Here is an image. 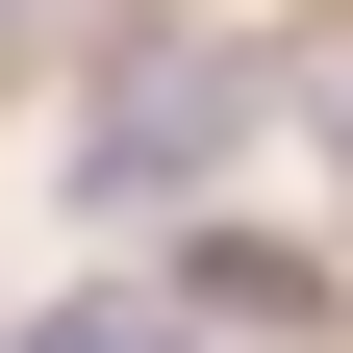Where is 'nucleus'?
Segmentation results:
<instances>
[{
  "instance_id": "3",
  "label": "nucleus",
  "mask_w": 353,
  "mask_h": 353,
  "mask_svg": "<svg viewBox=\"0 0 353 353\" xmlns=\"http://www.w3.org/2000/svg\"><path fill=\"white\" fill-rule=\"evenodd\" d=\"M26 353H176V303H51Z\"/></svg>"
},
{
  "instance_id": "2",
  "label": "nucleus",
  "mask_w": 353,
  "mask_h": 353,
  "mask_svg": "<svg viewBox=\"0 0 353 353\" xmlns=\"http://www.w3.org/2000/svg\"><path fill=\"white\" fill-rule=\"evenodd\" d=\"M176 328H328V278H303L278 228H202L176 252Z\"/></svg>"
},
{
  "instance_id": "1",
  "label": "nucleus",
  "mask_w": 353,
  "mask_h": 353,
  "mask_svg": "<svg viewBox=\"0 0 353 353\" xmlns=\"http://www.w3.org/2000/svg\"><path fill=\"white\" fill-rule=\"evenodd\" d=\"M228 152H252V51L126 26V51H101V126H76V202H101V228H152V202H202Z\"/></svg>"
}]
</instances>
